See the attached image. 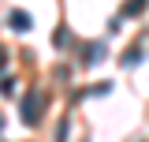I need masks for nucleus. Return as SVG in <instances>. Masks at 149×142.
Returning a JSON list of instances; mask_svg holds the SVG:
<instances>
[{
	"label": "nucleus",
	"mask_w": 149,
	"mask_h": 142,
	"mask_svg": "<svg viewBox=\"0 0 149 142\" xmlns=\"http://www.w3.org/2000/svg\"><path fill=\"white\" fill-rule=\"evenodd\" d=\"M41 93L37 90H30L26 97H22V108H19V116H22V124H37V116H41Z\"/></svg>",
	"instance_id": "f257e3e1"
},
{
	"label": "nucleus",
	"mask_w": 149,
	"mask_h": 142,
	"mask_svg": "<svg viewBox=\"0 0 149 142\" xmlns=\"http://www.w3.org/2000/svg\"><path fill=\"white\" fill-rule=\"evenodd\" d=\"M8 26H11V30H19V34H26L34 22H30V15H26V11H11V15H8Z\"/></svg>",
	"instance_id": "f03ea898"
},
{
	"label": "nucleus",
	"mask_w": 149,
	"mask_h": 142,
	"mask_svg": "<svg viewBox=\"0 0 149 142\" xmlns=\"http://www.w3.org/2000/svg\"><path fill=\"white\" fill-rule=\"evenodd\" d=\"M104 93H112V82H93V86H86L82 93H74V97H104Z\"/></svg>",
	"instance_id": "7ed1b4c3"
},
{
	"label": "nucleus",
	"mask_w": 149,
	"mask_h": 142,
	"mask_svg": "<svg viewBox=\"0 0 149 142\" xmlns=\"http://www.w3.org/2000/svg\"><path fill=\"white\" fill-rule=\"evenodd\" d=\"M146 4L149 0H127V4H123V19H138L142 11H146Z\"/></svg>",
	"instance_id": "20e7f679"
},
{
	"label": "nucleus",
	"mask_w": 149,
	"mask_h": 142,
	"mask_svg": "<svg viewBox=\"0 0 149 142\" xmlns=\"http://www.w3.org/2000/svg\"><path fill=\"white\" fill-rule=\"evenodd\" d=\"M138 60H142V49H127L119 64H123V67H130V64H138Z\"/></svg>",
	"instance_id": "39448f33"
},
{
	"label": "nucleus",
	"mask_w": 149,
	"mask_h": 142,
	"mask_svg": "<svg viewBox=\"0 0 149 142\" xmlns=\"http://www.w3.org/2000/svg\"><path fill=\"white\" fill-rule=\"evenodd\" d=\"M56 49H67V45H71V41H67V26H60V30H56V41H52Z\"/></svg>",
	"instance_id": "423d86ee"
},
{
	"label": "nucleus",
	"mask_w": 149,
	"mask_h": 142,
	"mask_svg": "<svg viewBox=\"0 0 149 142\" xmlns=\"http://www.w3.org/2000/svg\"><path fill=\"white\" fill-rule=\"evenodd\" d=\"M101 53H104V45H90V49H86V60H97Z\"/></svg>",
	"instance_id": "0eeeda50"
},
{
	"label": "nucleus",
	"mask_w": 149,
	"mask_h": 142,
	"mask_svg": "<svg viewBox=\"0 0 149 142\" xmlns=\"http://www.w3.org/2000/svg\"><path fill=\"white\" fill-rule=\"evenodd\" d=\"M4 64H8V49L0 45V71H4Z\"/></svg>",
	"instance_id": "6e6552de"
},
{
	"label": "nucleus",
	"mask_w": 149,
	"mask_h": 142,
	"mask_svg": "<svg viewBox=\"0 0 149 142\" xmlns=\"http://www.w3.org/2000/svg\"><path fill=\"white\" fill-rule=\"evenodd\" d=\"M0 127H4V116H0Z\"/></svg>",
	"instance_id": "1a4fd4ad"
},
{
	"label": "nucleus",
	"mask_w": 149,
	"mask_h": 142,
	"mask_svg": "<svg viewBox=\"0 0 149 142\" xmlns=\"http://www.w3.org/2000/svg\"><path fill=\"white\" fill-rule=\"evenodd\" d=\"M82 142H90V138H82Z\"/></svg>",
	"instance_id": "9d476101"
}]
</instances>
